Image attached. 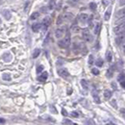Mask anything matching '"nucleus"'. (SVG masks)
<instances>
[{
    "label": "nucleus",
    "instance_id": "43",
    "mask_svg": "<svg viewBox=\"0 0 125 125\" xmlns=\"http://www.w3.org/2000/svg\"><path fill=\"white\" fill-rule=\"evenodd\" d=\"M87 123H91V124H93V122H92V121H87Z\"/></svg>",
    "mask_w": 125,
    "mask_h": 125
},
{
    "label": "nucleus",
    "instance_id": "19",
    "mask_svg": "<svg viewBox=\"0 0 125 125\" xmlns=\"http://www.w3.org/2000/svg\"><path fill=\"white\" fill-rule=\"evenodd\" d=\"M47 77H48V73L47 72H43V73H41V75L39 77V81L43 82V81H45L47 79Z\"/></svg>",
    "mask_w": 125,
    "mask_h": 125
},
{
    "label": "nucleus",
    "instance_id": "16",
    "mask_svg": "<svg viewBox=\"0 0 125 125\" xmlns=\"http://www.w3.org/2000/svg\"><path fill=\"white\" fill-rule=\"evenodd\" d=\"M41 29V24L40 23H35L32 25V30L34 32H39Z\"/></svg>",
    "mask_w": 125,
    "mask_h": 125
},
{
    "label": "nucleus",
    "instance_id": "28",
    "mask_svg": "<svg viewBox=\"0 0 125 125\" xmlns=\"http://www.w3.org/2000/svg\"><path fill=\"white\" fill-rule=\"evenodd\" d=\"M96 8H97V5H96L95 3H93V2H92V3H91V4H90V9H91V11H95V9H96Z\"/></svg>",
    "mask_w": 125,
    "mask_h": 125
},
{
    "label": "nucleus",
    "instance_id": "25",
    "mask_svg": "<svg viewBox=\"0 0 125 125\" xmlns=\"http://www.w3.org/2000/svg\"><path fill=\"white\" fill-rule=\"evenodd\" d=\"M2 79L5 80V81H10L11 80V75L9 73H4L2 75Z\"/></svg>",
    "mask_w": 125,
    "mask_h": 125
},
{
    "label": "nucleus",
    "instance_id": "33",
    "mask_svg": "<svg viewBox=\"0 0 125 125\" xmlns=\"http://www.w3.org/2000/svg\"><path fill=\"white\" fill-rule=\"evenodd\" d=\"M111 105H112L115 109H116V108H117V106H116V101L115 99H113V101H111Z\"/></svg>",
    "mask_w": 125,
    "mask_h": 125
},
{
    "label": "nucleus",
    "instance_id": "10",
    "mask_svg": "<svg viewBox=\"0 0 125 125\" xmlns=\"http://www.w3.org/2000/svg\"><path fill=\"white\" fill-rule=\"evenodd\" d=\"M2 59H3L4 62H6V63H10V62L12 61V59H13V56H12V54H11V53L6 52L5 54L2 55Z\"/></svg>",
    "mask_w": 125,
    "mask_h": 125
},
{
    "label": "nucleus",
    "instance_id": "9",
    "mask_svg": "<svg viewBox=\"0 0 125 125\" xmlns=\"http://www.w3.org/2000/svg\"><path fill=\"white\" fill-rule=\"evenodd\" d=\"M58 74L61 77H63V78H67L69 76V73H68V71L66 70L65 68H60V69H58Z\"/></svg>",
    "mask_w": 125,
    "mask_h": 125
},
{
    "label": "nucleus",
    "instance_id": "27",
    "mask_svg": "<svg viewBox=\"0 0 125 125\" xmlns=\"http://www.w3.org/2000/svg\"><path fill=\"white\" fill-rule=\"evenodd\" d=\"M39 52H40V50H39V49H35V50H34V52H33V58H37V57L39 56Z\"/></svg>",
    "mask_w": 125,
    "mask_h": 125
},
{
    "label": "nucleus",
    "instance_id": "8",
    "mask_svg": "<svg viewBox=\"0 0 125 125\" xmlns=\"http://www.w3.org/2000/svg\"><path fill=\"white\" fill-rule=\"evenodd\" d=\"M50 24V18L49 17H45L43 21V23H41V30H43V32H45L48 28V26Z\"/></svg>",
    "mask_w": 125,
    "mask_h": 125
},
{
    "label": "nucleus",
    "instance_id": "41",
    "mask_svg": "<svg viewBox=\"0 0 125 125\" xmlns=\"http://www.w3.org/2000/svg\"><path fill=\"white\" fill-rule=\"evenodd\" d=\"M6 122V120L4 119V118H1V119H0V123H1V124H4Z\"/></svg>",
    "mask_w": 125,
    "mask_h": 125
},
{
    "label": "nucleus",
    "instance_id": "14",
    "mask_svg": "<svg viewBox=\"0 0 125 125\" xmlns=\"http://www.w3.org/2000/svg\"><path fill=\"white\" fill-rule=\"evenodd\" d=\"M2 16L5 17L6 20H10L11 19V17H12V13H10V11L4 10V11H2Z\"/></svg>",
    "mask_w": 125,
    "mask_h": 125
},
{
    "label": "nucleus",
    "instance_id": "39",
    "mask_svg": "<svg viewBox=\"0 0 125 125\" xmlns=\"http://www.w3.org/2000/svg\"><path fill=\"white\" fill-rule=\"evenodd\" d=\"M64 123H65V124H73V123H72L71 121H69L68 119H66V120H65V121H64Z\"/></svg>",
    "mask_w": 125,
    "mask_h": 125
},
{
    "label": "nucleus",
    "instance_id": "18",
    "mask_svg": "<svg viewBox=\"0 0 125 125\" xmlns=\"http://www.w3.org/2000/svg\"><path fill=\"white\" fill-rule=\"evenodd\" d=\"M80 84H81V86H82V88L84 89V90H89V84H88V82L85 80V79H82L81 81H80Z\"/></svg>",
    "mask_w": 125,
    "mask_h": 125
},
{
    "label": "nucleus",
    "instance_id": "22",
    "mask_svg": "<svg viewBox=\"0 0 125 125\" xmlns=\"http://www.w3.org/2000/svg\"><path fill=\"white\" fill-rule=\"evenodd\" d=\"M71 31L73 32V33H78V32H80L81 31V28L78 26V25H72V27H71Z\"/></svg>",
    "mask_w": 125,
    "mask_h": 125
},
{
    "label": "nucleus",
    "instance_id": "21",
    "mask_svg": "<svg viewBox=\"0 0 125 125\" xmlns=\"http://www.w3.org/2000/svg\"><path fill=\"white\" fill-rule=\"evenodd\" d=\"M39 12H35V13H33L32 15H31L30 19H31V20H36V19L39 18Z\"/></svg>",
    "mask_w": 125,
    "mask_h": 125
},
{
    "label": "nucleus",
    "instance_id": "7",
    "mask_svg": "<svg viewBox=\"0 0 125 125\" xmlns=\"http://www.w3.org/2000/svg\"><path fill=\"white\" fill-rule=\"evenodd\" d=\"M89 19H90V17L87 15V13H81L79 16V18H78V20L81 24H85V23L89 22Z\"/></svg>",
    "mask_w": 125,
    "mask_h": 125
},
{
    "label": "nucleus",
    "instance_id": "32",
    "mask_svg": "<svg viewBox=\"0 0 125 125\" xmlns=\"http://www.w3.org/2000/svg\"><path fill=\"white\" fill-rule=\"evenodd\" d=\"M93 64V56L92 55H90V58H89V65H91Z\"/></svg>",
    "mask_w": 125,
    "mask_h": 125
},
{
    "label": "nucleus",
    "instance_id": "23",
    "mask_svg": "<svg viewBox=\"0 0 125 125\" xmlns=\"http://www.w3.org/2000/svg\"><path fill=\"white\" fill-rule=\"evenodd\" d=\"M103 59H101V58H98V59H97L96 60V62H95V65H96V66H102L103 65Z\"/></svg>",
    "mask_w": 125,
    "mask_h": 125
},
{
    "label": "nucleus",
    "instance_id": "26",
    "mask_svg": "<svg viewBox=\"0 0 125 125\" xmlns=\"http://www.w3.org/2000/svg\"><path fill=\"white\" fill-rule=\"evenodd\" d=\"M54 6H55V1H54V0H51V1L49 2V5H48V9L49 10H53Z\"/></svg>",
    "mask_w": 125,
    "mask_h": 125
},
{
    "label": "nucleus",
    "instance_id": "13",
    "mask_svg": "<svg viewBox=\"0 0 125 125\" xmlns=\"http://www.w3.org/2000/svg\"><path fill=\"white\" fill-rule=\"evenodd\" d=\"M114 72H115V65L110 66V67H109V69L107 70V77H108V78L113 77V75H114Z\"/></svg>",
    "mask_w": 125,
    "mask_h": 125
},
{
    "label": "nucleus",
    "instance_id": "17",
    "mask_svg": "<svg viewBox=\"0 0 125 125\" xmlns=\"http://www.w3.org/2000/svg\"><path fill=\"white\" fill-rule=\"evenodd\" d=\"M111 97H112V91H111L110 90H105V91H104V98H105V100H109Z\"/></svg>",
    "mask_w": 125,
    "mask_h": 125
},
{
    "label": "nucleus",
    "instance_id": "20",
    "mask_svg": "<svg viewBox=\"0 0 125 125\" xmlns=\"http://www.w3.org/2000/svg\"><path fill=\"white\" fill-rule=\"evenodd\" d=\"M106 59L108 62H112V60H113V54L110 50H108L106 52Z\"/></svg>",
    "mask_w": 125,
    "mask_h": 125
},
{
    "label": "nucleus",
    "instance_id": "36",
    "mask_svg": "<svg viewBox=\"0 0 125 125\" xmlns=\"http://www.w3.org/2000/svg\"><path fill=\"white\" fill-rule=\"evenodd\" d=\"M102 2H103V5H104V6H107V5L109 4V2H110V0H103Z\"/></svg>",
    "mask_w": 125,
    "mask_h": 125
},
{
    "label": "nucleus",
    "instance_id": "30",
    "mask_svg": "<svg viewBox=\"0 0 125 125\" xmlns=\"http://www.w3.org/2000/svg\"><path fill=\"white\" fill-rule=\"evenodd\" d=\"M43 70V65H39V66L37 67V73H40Z\"/></svg>",
    "mask_w": 125,
    "mask_h": 125
},
{
    "label": "nucleus",
    "instance_id": "24",
    "mask_svg": "<svg viewBox=\"0 0 125 125\" xmlns=\"http://www.w3.org/2000/svg\"><path fill=\"white\" fill-rule=\"evenodd\" d=\"M100 30V23H96L94 25V34H98Z\"/></svg>",
    "mask_w": 125,
    "mask_h": 125
},
{
    "label": "nucleus",
    "instance_id": "37",
    "mask_svg": "<svg viewBox=\"0 0 125 125\" xmlns=\"http://www.w3.org/2000/svg\"><path fill=\"white\" fill-rule=\"evenodd\" d=\"M122 51H123V53L125 54V40L123 41V43H122Z\"/></svg>",
    "mask_w": 125,
    "mask_h": 125
},
{
    "label": "nucleus",
    "instance_id": "38",
    "mask_svg": "<svg viewBox=\"0 0 125 125\" xmlns=\"http://www.w3.org/2000/svg\"><path fill=\"white\" fill-rule=\"evenodd\" d=\"M120 113H121L122 116L125 117V109H120Z\"/></svg>",
    "mask_w": 125,
    "mask_h": 125
},
{
    "label": "nucleus",
    "instance_id": "6",
    "mask_svg": "<svg viewBox=\"0 0 125 125\" xmlns=\"http://www.w3.org/2000/svg\"><path fill=\"white\" fill-rule=\"evenodd\" d=\"M65 29L64 27H60V28H58L56 31H55V37L57 39H61L65 36Z\"/></svg>",
    "mask_w": 125,
    "mask_h": 125
},
{
    "label": "nucleus",
    "instance_id": "12",
    "mask_svg": "<svg viewBox=\"0 0 125 125\" xmlns=\"http://www.w3.org/2000/svg\"><path fill=\"white\" fill-rule=\"evenodd\" d=\"M124 40H125V35H117V37L116 38V43L119 45L120 43H123Z\"/></svg>",
    "mask_w": 125,
    "mask_h": 125
},
{
    "label": "nucleus",
    "instance_id": "29",
    "mask_svg": "<svg viewBox=\"0 0 125 125\" xmlns=\"http://www.w3.org/2000/svg\"><path fill=\"white\" fill-rule=\"evenodd\" d=\"M117 80H118V82H122V81H124V80H125V75H124V74H120V75L118 76Z\"/></svg>",
    "mask_w": 125,
    "mask_h": 125
},
{
    "label": "nucleus",
    "instance_id": "3",
    "mask_svg": "<svg viewBox=\"0 0 125 125\" xmlns=\"http://www.w3.org/2000/svg\"><path fill=\"white\" fill-rule=\"evenodd\" d=\"M58 45L62 48H67L69 45H70V35L66 34V36L58 43Z\"/></svg>",
    "mask_w": 125,
    "mask_h": 125
},
{
    "label": "nucleus",
    "instance_id": "40",
    "mask_svg": "<svg viewBox=\"0 0 125 125\" xmlns=\"http://www.w3.org/2000/svg\"><path fill=\"white\" fill-rule=\"evenodd\" d=\"M119 4H120V5H125V0H120V1H119Z\"/></svg>",
    "mask_w": 125,
    "mask_h": 125
},
{
    "label": "nucleus",
    "instance_id": "1",
    "mask_svg": "<svg viewBox=\"0 0 125 125\" xmlns=\"http://www.w3.org/2000/svg\"><path fill=\"white\" fill-rule=\"evenodd\" d=\"M82 38H83V39H84L85 41H87V43H91V41H92V39H93V36L91 33L90 29H88V28H84V29H83V31H82Z\"/></svg>",
    "mask_w": 125,
    "mask_h": 125
},
{
    "label": "nucleus",
    "instance_id": "42",
    "mask_svg": "<svg viewBox=\"0 0 125 125\" xmlns=\"http://www.w3.org/2000/svg\"><path fill=\"white\" fill-rule=\"evenodd\" d=\"M62 112H63V115H64V116H66V115H67V113H65V111L64 109L62 110Z\"/></svg>",
    "mask_w": 125,
    "mask_h": 125
},
{
    "label": "nucleus",
    "instance_id": "15",
    "mask_svg": "<svg viewBox=\"0 0 125 125\" xmlns=\"http://www.w3.org/2000/svg\"><path fill=\"white\" fill-rule=\"evenodd\" d=\"M111 12H112V9H111V8H109L105 12V13H104V19H105V21H108L110 19V17H111Z\"/></svg>",
    "mask_w": 125,
    "mask_h": 125
},
{
    "label": "nucleus",
    "instance_id": "34",
    "mask_svg": "<svg viewBox=\"0 0 125 125\" xmlns=\"http://www.w3.org/2000/svg\"><path fill=\"white\" fill-rule=\"evenodd\" d=\"M49 38H50V34H48V35L46 36V38H45V39H44V44H47V43L49 41Z\"/></svg>",
    "mask_w": 125,
    "mask_h": 125
},
{
    "label": "nucleus",
    "instance_id": "11",
    "mask_svg": "<svg viewBox=\"0 0 125 125\" xmlns=\"http://www.w3.org/2000/svg\"><path fill=\"white\" fill-rule=\"evenodd\" d=\"M91 95H92V97H93V100H94L95 103H100V102H101V101H100V98H99V95H98V93H97V91H96L95 90H92Z\"/></svg>",
    "mask_w": 125,
    "mask_h": 125
},
{
    "label": "nucleus",
    "instance_id": "31",
    "mask_svg": "<svg viewBox=\"0 0 125 125\" xmlns=\"http://www.w3.org/2000/svg\"><path fill=\"white\" fill-rule=\"evenodd\" d=\"M91 72H92V74H94V75H98L99 74V70L97 68H92L91 69Z\"/></svg>",
    "mask_w": 125,
    "mask_h": 125
},
{
    "label": "nucleus",
    "instance_id": "2",
    "mask_svg": "<svg viewBox=\"0 0 125 125\" xmlns=\"http://www.w3.org/2000/svg\"><path fill=\"white\" fill-rule=\"evenodd\" d=\"M116 23H125V8L116 12Z\"/></svg>",
    "mask_w": 125,
    "mask_h": 125
},
{
    "label": "nucleus",
    "instance_id": "4",
    "mask_svg": "<svg viewBox=\"0 0 125 125\" xmlns=\"http://www.w3.org/2000/svg\"><path fill=\"white\" fill-rule=\"evenodd\" d=\"M72 17H73V16L70 13H64V15H62L58 17L57 24H62L64 21H69V20L72 19Z\"/></svg>",
    "mask_w": 125,
    "mask_h": 125
},
{
    "label": "nucleus",
    "instance_id": "5",
    "mask_svg": "<svg viewBox=\"0 0 125 125\" xmlns=\"http://www.w3.org/2000/svg\"><path fill=\"white\" fill-rule=\"evenodd\" d=\"M114 32L116 35H125V23H119L114 28Z\"/></svg>",
    "mask_w": 125,
    "mask_h": 125
},
{
    "label": "nucleus",
    "instance_id": "35",
    "mask_svg": "<svg viewBox=\"0 0 125 125\" xmlns=\"http://www.w3.org/2000/svg\"><path fill=\"white\" fill-rule=\"evenodd\" d=\"M71 116H72L73 117H78V116H79V115H78L77 112H72V113H71Z\"/></svg>",
    "mask_w": 125,
    "mask_h": 125
}]
</instances>
